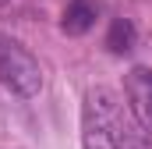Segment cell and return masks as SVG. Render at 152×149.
<instances>
[{
    "instance_id": "1",
    "label": "cell",
    "mask_w": 152,
    "mask_h": 149,
    "mask_svg": "<svg viewBox=\"0 0 152 149\" xmlns=\"http://www.w3.org/2000/svg\"><path fill=\"white\" fill-rule=\"evenodd\" d=\"M81 149H149L145 124L110 85H96L81 103Z\"/></svg>"
},
{
    "instance_id": "2",
    "label": "cell",
    "mask_w": 152,
    "mask_h": 149,
    "mask_svg": "<svg viewBox=\"0 0 152 149\" xmlns=\"http://www.w3.org/2000/svg\"><path fill=\"white\" fill-rule=\"evenodd\" d=\"M0 85L11 89L21 100H32L42 89V68L39 60L18 43V39L0 32Z\"/></svg>"
},
{
    "instance_id": "3",
    "label": "cell",
    "mask_w": 152,
    "mask_h": 149,
    "mask_svg": "<svg viewBox=\"0 0 152 149\" xmlns=\"http://www.w3.org/2000/svg\"><path fill=\"white\" fill-rule=\"evenodd\" d=\"M124 92H127V103L134 117L145 124V131H152V68H131L127 82H124Z\"/></svg>"
},
{
    "instance_id": "4",
    "label": "cell",
    "mask_w": 152,
    "mask_h": 149,
    "mask_svg": "<svg viewBox=\"0 0 152 149\" xmlns=\"http://www.w3.org/2000/svg\"><path fill=\"white\" fill-rule=\"evenodd\" d=\"M99 18V4L96 0H71L64 7V18H60V29L67 36H85Z\"/></svg>"
},
{
    "instance_id": "5",
    "label": "cell",
    "mask_w": 152,
    "mask_h": 149,
    "mask_svg": "<svg viewBox=\"0 0 152 149\" xmlns=\"http://www.w3.org/2000/svg\"><path fill=\"white\" fill-rule=\"evenodd\" d=\"M134 39H138L134 25H131L127 18H117L113 25H110V32H106V46H110L113 53H127V50L134 46Z\"/></svg>"
},
{
    "instance_id": "6",
    "label": "cell",
    "mask_w": 152,
    "mask_h": 149,
    "mask_svg": "<svg viewBox=\"0 0 152 149\" xmlns=\"http://www.w3.org/2000/svg\"><path fill=\"white\" fill-rule=\"evenodd\" d=\"M0 4H7V0H0Z\"/></svg>"
}]
</instances>
